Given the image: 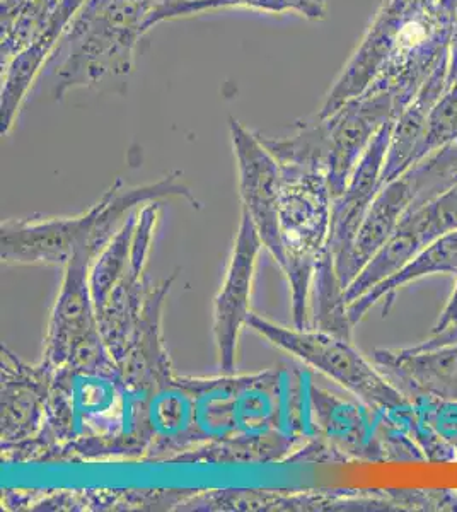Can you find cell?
<instances>
[{"mask_svg": "<svg viewBox=\"0 0 457 512\" xmlns=\"http://www.w3.org/2000/svg\"><path fill=\"white\" fill-rule=\"evenodd\" d=\"M152 7L145 0H86L53 53L55 99L69 89L125 84Z\"/></svg>", "mask_w": 457, "mask_h": 512, "instance_id": "6da1fadb", "label": "cell"}, {"mask_svg": "<svg viewBox=\"0 0 457 512\" xmlns=\"http://www.w3.org/2000/svg\"><path fill=\"white\" fill-rule=\"evenodd\" d=\"M278 163V161H277ZM280 195L284 272L292 289L296 328H307L309 296L319 260L330 251L331 197L326 164L285 163Z\"/></svg>", "mask_w": 457, "mask_h": 512, "instance_id": "7a4b0ae2", "label": "cell"}, {"mask_svg": "<svg viewBox=\"0 0 457 512\" xmlns=\"http://www.w3.org/2000/svg\"><path fill=\"white\" fill-rule=\"evenodd\" d=\"M246 325L270 340L278 349L326 374L377 414H388L410 403L405 393L398 390L376 364L367 361L353 347L350 338L318 328L275 325L253 313L249 315Z\"/></svg>", "mask_w": 457, "mask_h": 512, "instance_id": "3957f363", "label": "cell"}, {"mask_svg": "<svg viewBox=\"0 0 457 512\" xmlns=\"http://www.w3.org/2000/svg\"><path fill=\"white\" fill-rule=\"evenodd\" d=\"M229 130L238 163L243 212L255 224L263 246L284 270L285 256L280 238L282 169L272 152L263 146L260 135L248 130L236 118L229 120Z\"/></svg>", "mask_w": 457, "mask_h": 512, "instance_id": "277c9868", "label": "cell"}, {"mask_svg": "<svg viewBox=\"0 0 457 512\" xmlns=\"http://www.w3.org/2000/svg\"><path fill=\"white\" fill-rule=\"evenodd\" d=\"M99 202L74 217H26L2 222V263L4 265H62L65 267L77 250L93 253L98 233Z\"/></svg>", "mask_w": 457, "mask_h": 512, "instance_id": "5b68a950", "label": "cell"}, {"mask_svg": "<svg viewBox=\"0 0 457 512\" xmlns=\"http://www.w3.org/2000/svg\"><path fill=\"white\" fill-rule=\"evenodd\" d=\"M396 115V93L381 91L350 99L330 117L321 118L328 137L326 178L333 200L345 192L350 176L379 128Z\"/></svg>", "mask_w": 457, "mask_h": 512, "instance_id": "8992f818", "label": "cell"}, {"mask_svg": "<svg viewBox=\"0 0 457 512\" xmlns=\"http://www.w3.org/2000/svg\"><path fill=\"white\" fill-rule=\"evenodd\" d=\"M261 246L255 224L243 212L226 277L214 301L215 347L220 369L226 374L236 369L239 333L251 315L249 303Z\"/></svg>", "mask_w": 457, "mask_h": 512, "instance_id": "52a82bcc", "label": "cell"}, {"mask_svg": "<svg viewBox=\"0 0 457 512\" xmlns=\"http://www.w3.org/2000/svg\"><path fill=\"white\" fill-rule=\"evenodd\" d=\"M93 262V253L82 248L64 267V279L48 321L45 352L41 361L53 373L67 366L77 345L101 333L89 286Z\"/></svg>", "mask_w": 457, "mask_h": 512, "instance_id": "ba28073f", "label": "cell"}, {"mask_svg": "<svg viewBox=\"0 0 457 512\" xmlns=\"http://www.w3.org/2000/svg\"><path fill=\"white\" fill-rule=\"evenodd\" d=\"M53 371L29 366L2 345V449L26 451L47 422Z\"/></svg>", "mask_w": 457, "mask_h": 512, "instance_id": "9c48e42d", "label": "cell"}, {"mask_svg": "<svg viewBox=\"0 0 457 512\" xmlns=\"http://www.w3.org/2000/svg\"><path fill=\"white\" fill-rule=\"evenodd\" d=\"M394 120L396 118H391L379 128L371 146L367 147L353 175L350 176L345 192L333 200L330 250L335 258L336 274H340V270L345 267L360 226L371 209L374 198L381 190L382 169L388 154L389 140L393 134Z\"/></svg>", "mask_w": 457, "mask_h": 512, "instance_id": "30bf717a", "label": "cell"}, {"mask_svg": "<svg viewBox=\"0 0 457 512\" xmlns=\"http://www.w3.org/2000/svg\"><path fill=\"white\" fill-rule=\"evenodd\" d=\"M372 361L408 400L432 396L457 402V342L437 349H377Z\"/></svg>", "mask_w": 457, "mask_h": 512, "instance_id": "8fae6325", "label": "cell"}, {"mask_svg": "<svg viewBox=\"0 0 457 512\" xmlns=\"http://www.w3.org/2000/svg\"><path fill=\"white\" fill-rule=\"evenodd\" d=\"M309 400L316 436L326 439L340 453L381 460L377 443L381 414L362 402L353 403L330 391L321 390L313 383L309 388Z\"/></svg>", "mask_w": 457, "mask_h": 512, "instance_id": "7c38bea8", "label": "cell"}, {"mask_svg": "<svg viewBox=\"0 0 457 512\" xmlns=\"http://www.w3.org/2000/svg\"><path fill=\"white\" fill-rule=\"evenodd\" d=\"M84 4L86 0H62L45 31L2 69V101H0L2 135L11 132L31 84L38 76V72L43 69L48 57H52L57 50L67 26Z\"/></svg>", "mask_w": 457, "mask_h": 512, "instance_id": "4fadbf2b", "label": "cell"}, {"mask_svg": "<svg viewBox=\"0 0 457 512\" xmlns=\"http://www.w3.org/2000/svg\"><path fill=\"white\" fill-rule=\"evenodd\" d=\"M435 274L457 275V231L432 241L405 268H401L398 274L384 280L379 286L372 287L371 291L365 292L357 301L348 304L350 323L352 326L357 325L367 315V311L381 299H393L394 292L401 286Z\"/></svg>", "mask_w": 457, "mask_h": 512, "instance_id": "5bb4252c", "label": "cell"}, {"mask_svg": "<svg viewBox=\"0 0 457 512\" xmlns=\"http://www.w3.org/2000/svg\"><path fill=\"white\" fill-rule=\"evenodd\" d=\"M232 7L270 14L294 11L309 21H323L328 14V0H159L145 18L144 33L162 21L188 18L202 12Z\"/></svg>", "mask_w": 457, "mask_h": 512, "instance_id": "9a60e30c", "label": "cell"}, {"mask_svg": "<svg viewBox=\"0 0 457 512\" xmlns=\"http://www.w3.org/2000/svg\"><path fill=\"white\" fill-rule=\"evenodd\" d=\"M62 0H2V69L45 31Z\"/></svg>", "mask_w": 457, "mask_h": 512, "instance_id": "2e32d148", "label": "cell"}, {"mask_svg": "<svg viewBox=\"0 0 457 512\" xmlns=\"http://www.w3.org/2000/svg\"><path fill=\"white\" fill-rule=\"evenodd\" d=\"M139 212L140 207L128 214L127 221L123 222L118 233L94 258L91 272H89V286H91L96 311L106 303L111 291L118 286L123 275L127 274L132 262V248H134V234L139 221Z\"/></svg>", "mask_w": 457, "mask_h": 512, "instance_id": "e0dca14e", "label": "cell"}, {"mask_svg": "<svg viewBox=\"0 0 457 512\" xmlns=\"http://www.w3.org/2000/svg\"><path fill=\"white\" fill-rule=\"evenodd\" d=\"M457 277V275H456ZM457 325V280L456 286H454V291H452L451 297H449V301H447L446 308L442 309V313H440L439 320L435 323L434 330H432V335L435 333L444 332L447 328H451V326Z\"/></svg>", "mask_w": 457, "mask_h": 512, "instance_id": "ac0fdd59", "label": "cell"}, {"mask_svg": "<svg viewBox=\"0 0 457 512\" xmlns=\"http://www.w3.org/2000/svg\"><path fill=\"white\" fill-rule=\"evenodd\" d=\"M457 342V325L451 326V328H447L444 332L435 333L429 340H425V342H420L418 345H413L411 349L415 350H429V349H437V347H442V345L456 344Z\"/></svg>", "mask_w": 457, "mask_h": 512, "instance_id": "d6986e66", "label": "cell"}]
</instances>
